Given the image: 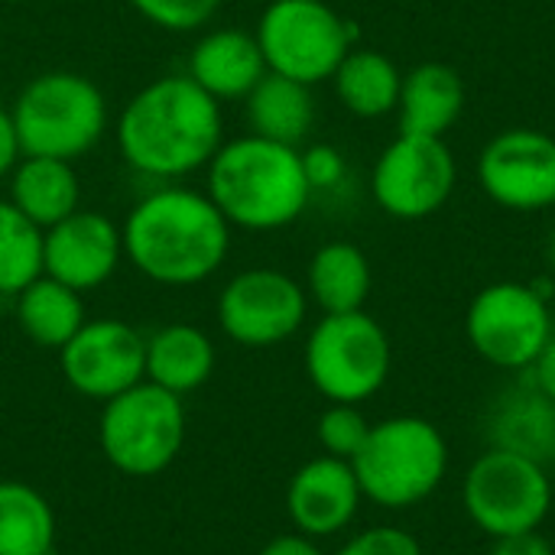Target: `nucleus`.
Here are the masks:
<instances>
[{
    "instance_id": "nucleus-25",
    "label": "nucleus",
    "mask_w": 555,
    "mask_h": 555,
    "mask_svg": "<svg viewBox=\"0 0 555 555\" xmlns=\"http://www.w3.org/2000/svg\"><path fill=\"white\" fill-rule=\"evenodd\" d=\"M335 94L354 117H384L397 111L403 75L397 62L377 49H351L332 75Z\"/></svg>"
},
{
    "instance_id": "nucleus-16",
    "label": "nucleus",
    "mask_w": 555,
    "mask_h": 555,
    "mask_svg": "<svg viewBox=\"0 0 555 555\" xmlns=\"http://www.w3.org/2000/svg\"><path fill=\"white\" fill-rule=\"evenodd\" d=\"M361 485L345 459H312L306 462L286 488V514L296 533L312 540H328L345 533L361 511Z\"/></svg>"
},
{
    "instance_id": "nucleus-34",
    "label": "nucleus",
    "mask_w": 555,
    "mask_h": 555,
    "mask_svg": "<svg viewBox=\"0 0 555 555\" xmlns=\"http://www.w3.org/2000/svg\"><path fill=\"white\" fill-rule=\"evenodd\" d=\"M527 374H530L527 384H533L543 397H550L555 403V335L546 341V348L540 351V358L527 367Z\"/></svg>"
},
{
    "instance_id": "nucleus-37",
    "label": "nucleus",
    "mask_w": 555,
    "mask_h": 555,
    "mask_svg": "<svg viewBox=\"0 0 555 555\" xmlns=\"http://www.w3.org/2000/svg\"><path fill=\"white\" fill-rule=\"evenodd\" d=\"M0 3H29V0H0Z\"/></svg>"
},
{
    "instance_id": "nucleus-11",
    "label": "nucleus",
    "mask_w": 555,
    "mask_h": 555,
    "mask_svg": "<svg viewBox=\"0 0 555 555\" xmlns=\"http://www.w3.org/2000/svg\"><path fill=\"white\" fill-rule=\"evenodd\" d=\"M455 156L446 137L400 133L380 156L371 176L377 205L400 221L436 215L455 192Z\"/></svg>"
},
{
    "instance_id": "nucleus-2",
    "label": "nucleus",
    "mask_w": 555,
    "mask_h": 555,
    "mask_svg": "<svg viewBox=\"0 0 555 555\" xmlns=\"http://www.w3.org/2000/svg\"><path fill=\"white\" fill-rule=\"evenodd\" d=\"M120 237L133 270L159 286H198L231 254V224L208 192L172 182L130 208Z\"/></svg>"
},
{
    "instance_id": "nucleus-20",
    "label": "nucleus",
    "mask_w": 555,
    "mask_h": 555,
    "mask_svg": "<svg viewBox=\"0 0 555 555\" xmlns=\"http://www.w3.org/2000/svg\"><path fill=\"white\" fill-rule=\"evenodd\" d=\"M42 231L81 208V182L68 159L23 156L10 172V198Z\"/></svg>"
},
{
    "instance_id": "nucleus-22",
    "label": "nucleus",
    "mask_w": 555,
    "mask_h": 555,
    "mask_svg": "<svg viewBox=\"0 0 555 555\" xmlns=\"http://www.w3.org/2000/svg\"><path fill=\"white\" fill-rule=\"evenodd\" d=\"M371 286H374L371 260L358 244L332 241L322 244L309 260L306 293L325 315L364 309Z\"/></svg>"
},
{
    "instance_id": "nucleus-8",
    "label": "nucleus",
    "mask_w": 555,
    "mask_h": 555,
    "mask_svg": "<svg viewBox=\"0 0 555 555\" xmlns=\"http://www.w3.org/2000/svg\"><path fill=\"white\" fill-rule=\"evenodd\" d=\"M462 504L468 520L491 540L533 533L553 511L550 468L491 446L468 465L462 481Z\"/></svg>"
},
{
    "instance_id": "nucleus-13",
    "label": "nucleus",
    "mask_w": 555,
    "mask_h": 555,
    "mask_svg": "<svg viewBox=\"0 0 555 555\" xmlns=\"http://www.w3.org/2000/svg\"><path fill=\"white\" fill-rule=\"evenodd\" d=\"M65 384L98 403L146 380V338L120 319L85 322L59 351Z\"/></svg>"
},
{
    "instance_id": "nucleus-24",
    "label": "nucleus",
    "mask_w": 555,
    "mask_h": 555,
    "mask_svg": "<svg viewBox=\"0 0 555 555\" xmlns=\"http://www.w3.org/2000/svg\"><path fill=\"white\" fill-rule=\"evenodd\" d=\"M16 299V325L20 332L49 351H62L72 335L88 322L85 319V302L81 293L52 280V276H39L33 280L23 293L13 296Z\"/></svg>"
},
{
    "instance_id": "nucleus-1",
    "label": "nucleus",
    "mask_w": 555,
    "mask_h": 555,
    "mask_svg": "<svg viewBox=\"0 0 555 555\" xmlns=\"http://www.w3.org/2000/svg\"><path fill=\"white\" fill-rule=\"evenodd\" d=\"M120 159L156 182H176L205 169L224 143L221 101L189 75H163L143 85L114 127Z\"/></svg>"
},
{
    "instance_id": "nucleus-29",
    "label": "nucleus",
    "mask_w": 555,
    "mask_h": 555,
    "mask_svg": "<svg viewBox=\"0 0 555 555\" xmlns=\"http://www.w3.org/2000/svg\"><path fill=\"white\" fill-rule=\"evenodd\" d=\"M146 23L166 33H195L215 20L221 0H127Z\"/></svg>"
},
{
    "instance_id": "nucleus-19",
    "label": "nucleus",
    "mask_w": 555,
    "mask_h": 555,
    "mask_svg": "<svg viewBox=\"0 0 555 555\" xmlns=\"http://www.w3.org/2000/svg\"><path fill=\"white\" fill-rule=\"evenodd\" d=\"M465 111V85L446 62H423L403 75L400 88V133L446 137Z\"/></svg>"
},
{
    "instance_id": "nucleus-32",
    "label": "nucleus",
    "mask_w": 555,
    "mask_h": 555,
    "mask_svg": "<svg viewBox=\"0 0 555 555\" xmlns=\"http://www.w3.org/2000/svg\"><path fill=\"white\" fill-rule=\"evenodd\" d=\"M20 159H23V146H20L16 127H13V114H10V107L0 104V179H7Z\"/></svg>"
},
{
    "instance_id": "nucleus-12",
    "label": "nucleus",
    "mask_w": 555,
    "mask_h": 555,
    "mask_svg": "<svg viewBox=\"0 0 555 555\" xmlns=\"http://www.w3.org/2000/svg\"><path fill=\"white\" fill-rule=\"evenodd\" d=\"M309 315V293L289 273L254 267L231 276L218 296L221 332L244 348L289 341Z\"/></svg>"
},
{
    "instance_id": "nucleus-14",
    "label": "nucleus",
    "mask_w": 555,
    "mask_h": 555,
    "mask_svg": "<svg viewBox=\"0 0 555 555\" xmlns=\"http://www.w3.org/2000/svg\"><path fill=\"white\" fill-rule=\"evenodd\" d=\"M478 182L507 211L553 208L555 140L530 127L498 133L478 156Z\"/></svg>"
},
{
    "instance_id": "nucleus-15",
    "label": "nucleus",
    "mask_w": 555,
    "mask_h": 555,
    "mask_svg": "<svg viewBox=\"0 0 555 555\" xmlns=\"http://www.w3.org/2000/svg\"><path fill=\"white\" fill-rule=\"evenodd\" d=\"M124 260L120 224L101 211L78 208L59 224L46 228L42 237V273L78 289L91 293L104 286Z\"/></svg>"
},
{
    "instance_id": "nucleus-6",
    "label": "nucleus",
    "mask_w": 555,
    "mask_h": 555,
    "mask_svg": "<svg viewBox=\"0 0 555 555\" xmlns=\"http://www.w3.org/2000/svg\"><path fill=\"white\" fill-rule=\"evenodd\" d=\"M393 348L384 325L358 312L322 315L306 338V374L328 403H364L390 377Z\"/></svg>"
},
{
    "instance_id": "nucleus-5",
    "label": "nucleus",
    "mask_w": 555,
    "mask_h": 555,
    "mask_svg": "<svg viewBox=\"0 0 555 555\" xmlns=\"http://www.w3.org/2000/svg\"><path fill=\"white\" fill-rule=\"evenodd\" d=\"M23 156L81 159L107 130L104 91L78 72H42L23 85L13 107Z\"/></svg>"
},
{
    "instance_id": "nucleus-21",
    "label": "nucleus",
    "mask_w": 555,
    "mask_h": 555,
    "mask_svg": "<svg viewBox=\"0 0 555 555\" xmlns=\"http://www.w3.org/2000/svg\"><path fill=\"white\" fill-rule=\"evenodd\" d=\"M215 374V341L189 322L163 325L146 338V380L185 397Z\"/></svg>"
},
{
    "instance_id": "nucleus-33",
    "label": "nucleus",
    "mask_w": 555,
    "mask_h": 555,
    "mask_svg": "<svg viewBox=\"0 0 555 555\" xmlns=\"http://www.w3.org/2000/svg\"><path fill=\"white\" fill-rule=\"evenodd\" d=\"M491 555H555L546 537H540V530L533 533H517V537H504V540H494V550Z\"/></svg>"
},
{
    "instance_id": "nucleus-10",
    "label": "nucleus",
    "mask_w": 555,
    "mask_h": 555,
    "mask_svg": "<svg viewBox=\"0 0 555 555\" xmlns=\"http://www.w3.org/2000/svg\"><path fill=\"white\" fill-rule=\"evenodd\" d=\"M472 348L501 371H527L553 338L550 302L527 283L485 286L465 315Z\"/></svg>"
},
{
    "instance_id": "nucleus-28",
    "label": "nucleus",
    "mask_w": 555,
    "mask_h": 555,
    "mask_svg": "<svg viewBox=\"0 0 555 555\" xmlns=\"http://www.w3.org/2000/svg\"><path fill=\"white\" fill-rule=\"evenodd\" d=\"M367 433H371V423L351 403H332L319 416V426H315V436H319V446L325 449V455L345 459V462H351L361 452Z\"/></svg>"
},
{
    "instance_id": "nucleus-36",
    "label": "nucleus",
    "mask_w": 555,
    "mask_h": 555,
    "mask_svg": "<svg viewBox=\"0 0 555 555\" xmlns=\"http://www.w3.org/2000/svg\"><path fill=\"white\" fill-rule=\"evenodd\" d=\"M550 263H553V270H555V231H553V237H550Z\"/></svg>"
},
{
    "instance_id": "nucleus-23",
    "label": "nucleus",
    "mask_w": 555,
    "mask_h": 555,
    "mask_svg": "<svg viewBox=\"0 0 555 555\" xmlns=\"http://www.w3.org/2000/svg\"><path fill=\"white\" fill-rule=\"evenodd\" d=\"M244 107H247L250 133L280 140L289 146L306 140V133L312 130V120H315L312 88L302 81H293L286 75H276V72H267L254 85V91L244 98Z\"/></svg>"
},
{
    "instance_id": "nucleus-30",
    "label": "nucleus",
    "mask_w": 555,
    "mask_h": 555,
    "mask_svg": "<svg viewBox=\"0 0 555 555\" xmlns=\"http://www.w3.org/2000/svg\"><path fill=\"white\" fill-rule=\"evenodd\" d=\"M335 555H423V546L400 527H367L345 540Z\"/></svg>"
},
{
    "instance_id": "nucleus-27",
    "label": "nucleus",
    "mask_w": 555,
    "mask_h": 555,
    "mask_svg": "<svg viewBox=\"0 0 555 555\" xmlns=\"http://www.w3.org/2000/svg\"><path fill=\"white\" fill-rule=\"evenodd\" d=\"M42 237L39 224L0 202V296H16L42 276Z\"/></svg>"
},
{
    "instance_id": "nucleus-4",
    "label": "nucleus",
    "mask_w": 555,
    "mask_h": 555,
    "mask_svg": "<svg viewBox=\"0 0 555 555\" xmlns=\"http://www.w3.org/2000/svg\"><path fill=\"white\" fill-rule=\"evenodd\" d=\"M364 501L384 511H410L429 501L449 475V442L423 416L371 423L361 452L351 459Z\"/></svg>"
},
{
    "instance_id": "nucleus-3",
    "label": "nucleus",
    "mask_w": 555,
    "mask_h": 555,
    "mask_svg": "<svg viewBox=\"0 0 555 555\" xmlns=\"http://www.w3.org/2000/svg\"><path fill=\"white\" fill-rule=\"evenodd\" d=\"M208 169V198L241 231H280L293 224L312 198L302 150L244 133L218 146Z\"/></svg>"
},
{
    "instance_id": "nucleus-7",
    "label": "nucleus",
    "mask_w": 555,
    "mask_h": 555,
    "mask_svg": "<svg viewBox=\"0 0 555 555\" xmlns=\"http://www.w3.org/2000/svg\"><path fill=\"white\" fill-rule=\"evenodd\" d=\"M104 459L130 478H153L166 472L185 442L182 397L140 380L120 397L107 400L98 423Z\"/></svg>"
},
{
    "instance_id": "nucleus-17",
    "label": "nucleus",
    "mask_w": 555,
    "mask_h": 555,
    "mask_svg": "<svg viewBox=\"0 0 555 555\" xmlns=\"http://www.w3.org/2000/svg\"><path fill=\"white\" fill-rule=\"evenodd\" d=\"M215 101H244L267 75L260 42L247 29H208L189 52L185 72Z\"/></svg>"
},
{
    "instance_id": "nucleus-31",
    "label": "nucleus",
    "mask_w": 555,
    "mask_h": 555,
    "mask_svg": "<svg viewBox=\"0 0 555 555\" xmlns=\"http://www.w3.org/2000/svg\"><path fill=\"white\" fill-rule=\"evenodd\" d=\"M302 169H306V179H309L312 192L335 189L345 179V156L328 143H315V146L302 150Z\"/></svg>"
},
{
    "instance_id": "nucleus-9",
    "label": "nucleus",
    "mask_w": 555,
    "mask_h": 555,
    "mask_svg": "<svg viewBox=\"0 0 555 555\" xmlns=\"http://www.w3.org/2000/svg\"><path fill=\"white\" fill-rule=\"evenodd\" d=\"M267 72L302 85H319L335 75L351 52V23L325 0H273L254 29Z\"/></svg>"
},
{
    "instance_id": "nucleus-35",
    "label": "nucleus",
    "mask_w": 555,
    "mask_h": 555,
    "mask_svg": "<svg viewBox=\"0 0 555 555\" xmlns=\"http://www.w3.org/2000/svg\"><path fill=\"white\" fill-rule=\"evenodd\" d=\"M260 555H325L322 553V546L312 540V537H306V533H283V537H276V540H270Z\"/></svg>"
},
{
    "instance_id": "nucleus-26",
    "label": "nucleus",
    "mask_w": 555,
    "mask_h": 555,
    "mask_svg": "<svg viewBox=\"0 0 555 555\" xmlns=\"http://www.w3.org/2000/svg\"><path fill=\"white\" fill-rule=\"evenodd\" d=\"M0 555H55V511L23 481H0Z\"/></svg>"
},
{
    "instance_id": "nucleus-18",
    "label": "nucleus",
    "mask_w": 555,
    "mask_h": 555,
    "mask_svg": "<svg viewBox=\"0 0 555 555\" xmlns=\"http://www.w3.org/2000/svg\"><path fill=\"white\" fill-rule=\"evenodd\" d=\"M488 442L540 465H555V403L533 384L507 390L488 416Z\"/></svg>"
}]
</instances>
